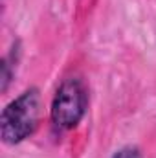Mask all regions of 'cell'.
I'll use <instances>...</instances> for the list:
<instances>
[{"instance_id": "1", "label": "cell", "mask_w": 156, "mask_h": 158, "mask_svg": "<svg viewBox=\"0 0 156 158\" xmlns=\"http://www.w3.org/2000/svg\"><path fill=\"white\" fill-rule=\"evenodd\" d=\"M40 112L39 88L31 86L24 90L18 98L9 101L0 116V136L7 145H17L30 138L37 125Z\"/></svg>"}, {"instance_id": "2", "label": "cell", "mask_w": 156, "mask_h": 158, "mask_svg": "<svg viewBox=\"0 0 156 158\" xmlns=\"http://www.w3.org/2000/svg\"><path fill=\"white\" fill-rule=\"evenodd\" d=\"M86 109H88V90L84 81L81 77H68L61 83V86L53 96L50 118L57 129L70 131L81 123V119L86 114Z\"/></svg>"}, {"instance_id": "3", "label": "cell", "mask_w": 156, "mask_h": 158, "mask_svg": "<svg viewBox=\"0 0 156 158\" xmlns=\"http://www.w3.org/2000/svg\"><path fill=\"white\" fill-rule=\"evenodd\" d=\"M18 42L15 44V48L11 50V53L9 55H6L4 59H2V77H0V81H2V92H6L7 90V86H9V81H11V77H13V64L17 63V59L13 61V55H17L18 53Z\"/></svg>"}, {"instance_id": "4", "label": "cell", "mask_w": 156, "mask_h": 158, "mask_svg": "<svg viewBox=\"0 0 156 158\" xmlns=\"http://www.w3.org/2000/svg\"><path fill=\"white\" fill-rule=\"evenodd\" d=\"M112 158H143L138 147H132V145H127V147H121L117 149L116 153L112 155Z\"/></svg>"}]
</instances>
